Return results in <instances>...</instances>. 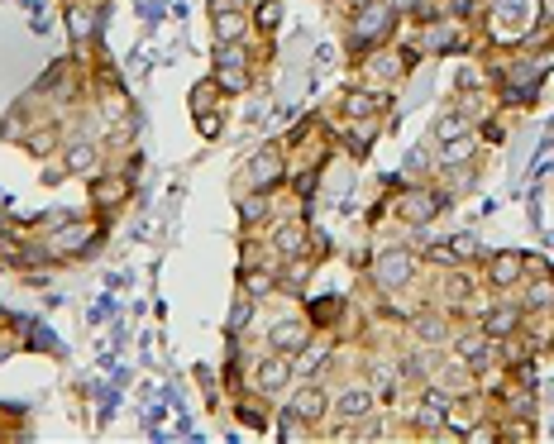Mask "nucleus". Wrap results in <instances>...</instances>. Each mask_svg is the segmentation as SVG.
<instances>
[{
    "instance_id": "cd10ccee",
    "label": "nucleus",
    "mask_w": 554,
    "mask_h": 444,
    "mask_svg": "<svg viewBox=\"0 0 554 444\" xmlns=\"http://www.w3.org/2000/svg\"><path fill=\"white\" fill-rule=\"evenodd\" d=\"M215 87L230 91V96H239V91L254 87V81H249V67H215Z\"/></svg>"
},
{
    "instance_id": "c9c22d12",
    "label": "nucleus",
    "mask_w": 554,
    "mask_h": 444,
    "mask_svg": "<svg viewBox=\"0 0 554 444\" xmlns=\"http://www.w3.org/2000/svg\"><path fill=\"white\" fill-rule=\"evenodd\" d=\"M426 259H430V263H440V268H455V263H459V253L449 249V244H435V249H426Z\"/></svg>"
},
{
    "instance_id": "72a5a7b5",
    "label": "nucleus",
    "mask_w": 554,
    "mask_h": 444,
    "mask_svg": "<svg viewBox=\"0 0 554 444\" xmlns=\"http://www.w3.org/2000/svg\"><path fill=\"white\" fill-rule=\"evenodd\" d=\"M215 67H249L244 43H221V48H215Z\"/></svg>"
},
{
    "instance_id": "f8f14e48",
    "label": "nucleus",
    "mask_w": 554,
    "mask_h": 444,
    "mask_svg": "<svg viewBox=\"0 0 554 444\" xmlns=\"http://www.w3.org/2000/svg\"><path fill=\"white\" fill-rule=\"evenodd\" d=\"M211 29H215V43H244V10H234V0H215L211 5Z\"/></svg>"
},
{
    "instance_id": "ea45409f",
    "label": "nucleus",
    "mask_w": 554,
    "mask_h": 444,
    "mask_svg": "<svg viewBox=\"0 0 554 444\" xmlns=\"http://www.w3.org/2000/svg\"><path fill=\"white\" fill-rule=\"evenodd\" d=\"M239 420H244V425H254V430H268V420L254 411V406H239Z\"/></svg>"
},
{
    "instance_id": "6e6552de",
    "label": "nucleus",
    "mask_w": 554,
    "mask_h": 444,
    "mask_svg": "<svg viewBox=\"0 0 554 444\" xmlns=\"http://www.w3.org/2000/svg\"><path fill=\"white\" fill-rule=\"evenodd\" d=\"M440 211H445V192H407L397 201V215L407 220V225H416V230L430 225Z\"/></svg>"
},
{
    "instance_id": "39448f33",
    "label": "nucleus",
    "mask_w": 554,
    "mask_h": 444,
    "mask_svg": "<svg viewBox=\"0 0 554 444\" xmlns=\"http://www.w3.org/2000/svg\"><path fill=\"white\" fill-rule=\"evenodd\" d=\"M421 48H426V53H464V20H449V14L426 20Z\"/></svg>"
},
{
    "instance_id": "5701e85b",
    "label": "nucleus",
    "mask_w": 554,
    "mask_h": 444,
    "mask_svg": "<svg viewBox=\"0 0 554 444\" xmlns=\"http://www.w3.org/2000/svg\"><path fill=\"white\" fill-rule=\"evenodd\" d=\"M468 129H474V119H468V110L459 106V110H445V115H440V125H435V139L449 144V139H459V134H468Z\"/></svg>"
},
{
    "instance_id": "ddd939ff",
    "label": "nucleus",
    "mask_w": 554,
    "mask_h": 444,
    "mask_svg": "<svg viewBox=\"0 0 554 444\" xmlns=\"http://www.w3.org/2000/svg\"><path fill=\"white\" fill-rule=\"evenodd\" d=\"M254 383H258V392H263V397H277V392L292 383V358L282 354V349H273V354H268L263 364H258Z\"/></svg>"
},
{
    "instance_id": "c03bdc74",
    "label": "nucleus",
    "mask_w": 554,
    "mask_h": 444,
    "mask_svg": "<svg viewBox=\"0 0 554 444\" xmlns=\"http://www.w3.org/2000/svg\"><path fill=\"white\" fill-rule=\"evenodd\" d=\"M549 24H554V20H549Z\"/></svg>"
},
{
    "instance_id": "e433bc0d",
    "label": "nucleus",
    "mask_w": 554,
    "mask_h": 444,
    "mask_svg": "<svg viewBox=\"0 0 554 444\" xmlns=\"http://www.w3.org/2000/svg\"><path fill=\"white\" fill-rule=\"evenodd\" d=\"M502 435V425H474V430H464V439H474V444H493Z\"/></svg>"
},
{
    "instance_id": "f704fd0d",
    "label": "nucleus",
    "mask_w": 554,
    "mask_h": 444,
    "mask_svg": "<svg viewBox=\"0 0 554 444\" xmlns=\"http://www.w3.org/2000/svg\"><path fill=\"white\" fill-rule=\"evenodd\" d=\"M449 249L459 253V263H468V259H488V253L478 249V239H468V234H455V239H449Z\"/></svg>"
},
{
    "instance_id": "4c0bfd02",
    "label": "nucleus",
    "mask_w": 554,
    "mask_h": 444,
    "mask_svg": "<svg viewBox=\"0 0 554 444\" xmlns=\"http://www.w3.org/2000/svg\"><path fill=\"white\" fill-rule=\"evenodd\" d=\"M53 139H58L53 129H39V134H29L24 144H29V153H48V148H53Z\"/></svg>"
},
{
    "instance_id": "a211bd4d",
    "label": "nucleus",
    "mask_w": 554,
    "mask_h": 444,
    "mask_svg": "<svg viewBox=\"0 0 554 444\" xmlns=\"http://www.w3.org/2000/svg\"><path fill=\"white\" fill-rule=\"evenodd\" d=\"M340 110H344L349 119H378V110H382V96H373V91L354 87V91H344V96H340Z\"/></svg>"
},
{
    "instance_id": "4468645a",
    "label": "nucleus",
    "mask_w": 554,
    "mask_h": 444,
    "mask_svg": "<svg viewBox=\"0 0 554 444\" xmlns=\"http://www.w3.org/2000/svg\"><path fill=\"white\" fill-rule=\"evenodd\" d=\"M449 425V397L440 387H426L421 392V406H416V430H426V435H435V430H445Z\"/></svg>"
},
{
    "instance_id": "37998d69",
    "label": "nucleus",
    "mask_w": 554,
    "mask_h": 444,
    "mask_svg": "<svg viewBox=\"0 0 554 444\" xmlns=\"http://www.w3.org/2000/svg\"><path fill=\"white\" fill-rule=\"evenodd\" d=\"M325 5H334V0H325Z\"/></svg>"
},
{
    "instance_id": "f3484780",
    "label": "nucleus",
    "mask_w": 554,
    "mask_h": 444,
    "mask_svg": "<svg viewBox=\"0 0 554 444\" xmlns=\"http://www.w3.org/2000/svg\"><path fill=\"white\" fill-rule=\"evenodd\" d=\"M62 167L72 177H100V148L96 144H72L62 153Z\"/></svg>"
},
{
    "instance_id": "bb28decb",
    "label": "nucleus",
    "mask_w": 554,
    "mask_h": 444,
    "mask_svg": "<svg viewBox=\"0 0 554 444\" xmlns=\"http://www.w3.org/2000/svg\"><path fill=\"white\" fill-rule=\"evenodd\" d=\"M268 215H273V201H268V192H249L239 201V220H244V225H258V220H268Z\"/></svg>"
},
{
    "instance_id": "1a4fd4ad",
    "label": "nucleus",
    "mask_w": 554,
    "mask_h": 444,
    "mask_svg": "<svg viewBox=\"0 0 554 444\" xmlns=\"http://www.w3.org/2000/svg\"><path fill=\"white\" fill-rule=\"evenodd\" d=\"M526 253H488V282L497 292H512V287L526 282Z\"/></svg>"
},
{
    "instance_id": "b1692460",
    "label": "nucleus",
    "mask_w": 554,
    "mask_h": 444,
    "mask_svg": "<svg viewBox=\"0 0 554 444\" xmlns=\"http://www.w3.org/2000/svg\"><path fill=\"white\" fill-rule=\"evenodd\" d=\"M91 29H96L91 5H67V33H72V43H87Z\"/></svg>"
},
{
    "instance_id": "9d476101",
    "label": "nucleus",
    "mask_w": 554,
    "mask_h": 444,
    "mask_svg": "<svg viewBox=\"0 0 554 444\" xmlns=\"http://www.w3.org/2000/svg\"><path fill=\"white\" fill-rule=\"evenodd\" d=\"M455 358L468 368V373H483V368H493L497 364V339H488V335H464L459 345H455Z\"/></svg>"
},
{
    "instance_id": "423d86ee",
    "label": "nucleus",
    "mask_w": 554,
    "mask_h": 444,
    "mask_svg": "<svg viewBox=\"0 0 554 444\" xmlns=\"http://www.w3.org/2000/svg\"><path fill=\"white\" fill-rule=\"evenodd\" d=\"M521 320H526V311H521V301H497V306H488V311H483V335L488 339H516L521 335Z\"/></svg>"
},
{
    "instance_id": "2f4dec72",
    "label": "nucleus",
    "mask_w": 554,
    "mask_h": 444,
    "mask_svg": "<svg viewBox=\"0 0 554 444\" xmlns=\"http://www.w3.org/2000/svg\"><path fill=\"white\" fill-rule=\"evenodd\" d=\"M277 20H282V5H277V0H258V5H254V24H258L263 33H273Z\"/></svg>"
},
{
    "instance_id": "7ed1b4c3",
    "label": "nucleus",
    "mask_w": 554,
    "mask_h": 444,
    "mask_svg": "<svg viewBox=\"0 0 554 444\" xmlns=\"http://www.w3.org/2000/svg\"><path fill=\"white\" fill-rule=\"evenodd\" d=\"M282 177H287V163H282V148L277 144H268L254 153V163L244 167V182L254 186V192H277Z\"/></svg>"
},
{
    "instance_id": "aec40b11",
    "label": "nucleus",
    "mask_w": 554,
    "mask_h": 444,
    "mask_svg": "<svg viewBox=\"0 0 554 444\" xmlns=\"http://www.w3.org/2000/svg\"><path fill=\"white\" fill-rule=\"evenodd\" d=\"M554 301V272L545 268V278H531L526 292H521V311H549Z\"/></svg>"
},
{
    "instance_id": "0eeeda50",
    "label": "nucleus",
    "mask_w": 554,
    "mask_h": 444,
    "mask_svg": "<svg viewBox=\"0 0 554 444\" xmlns=\"http://www.w3.org/2000/svg\"><path fill=\"white\" fill-rule=\"evenodd\" d=\"M411 62H416V48H411L407 58H397V53H392L388 43H378L373 53H368V62H363V72L373 77V81H382V87H392V81H401V77H407V67H411Z\"/></svg>"
},
{
    "instance_id": "2eb2a0df",
    "label": "nucleus",
    "mask_w": 554,
    "mask_h": 444,
    "mask_svg": "<svg viewBox=\"0 0 554 444\" xmlns=\"http://www.w3.org/2000/svg\"><path fill=\"white\" fill-rule=\"evenodd\" d=\"M287 411H292V416H301V420H306V425H315V420H321V416L330 411V397H325V387H321V383L311 378V383L301 387V392H292Z\"/></svg>"
},
{
    "instance_id": "20e7f679",
    "label": "nucleus",
    "mask_w": 554,
    "mask_h": 444,
    "mask_svg": "<svg viewBox=\"0 0 554 444\" xmlns=\"http://www.w3.org/2000/svg\"><path fill=\"white\" fill-rule=\"evenodd\" d=\"M96 249V230L81 225V220H67L48 234V253H58V259H81V253Z\"/></svg>"
},
{
    "instance_id": "412c9836",
    "label": "nucleus",
    "mask_w": 554,
    "mask_h": 444,
    "mask_svg": "<svg viewBox=\"0 0 554 444\" xmlns=\"http://www.w3.org/2000/svg\"><path fill=\"white\" fill-rule=\"evenodd\" d=\"M411 335L421 345H445L449 339V320L445 316H411Z\"/></svg>"
},
{
    "instance_id": "c85d7f7f",
    "label": "nucleus",
    "mask_w": 554,
    "mask_h": 444,
    "mask_svg": "<svg viewBox=\"0 0 554 444\" xmlns=\"http://www.w3.org/2000/svg\"><path fill=\"white\" fill-rule=\"evenodd\" d=\"M273 287H277V278H273L268 268H249V272H244V292L254 297V301H258V297H268Z\"/></svg>"
},
{
    "instance_id": "dca6fc26",
    "label": "nucleus",
    "mask_w": 554,
    "mask_h": 444,
    "mask_svg": "<svg viewBox=\"0 0 554 444\" xmlns=\"http://www.w3.org/2000/svg\"><path fill=\"white\" fill-rule=\"evenodd\" d=\"M268 249H273L277 259H287V263L306 259V225H301V220H287V225L268 239Z\"/></svg>"
},
{
    "instance_id": "a19ab883",
    "label": "nucleus",
    "mask_w": 554,
    "mask_h": 444,
    "mask_svg": "<svg viewBox=\"0 0 554 444\" xmlns=\"http://www.w3.org/2000/svg\"><path fill=\"white\" fill-rule=\"evenodd\" d=\"M62 177H72V173H67V167H43V186H58Z\"/></svg>"
},
{
    "instance_id": "f257e3e1",
    "label": "nucleus",
    "mask_w": 554,
    "mask_h": 444,
    "mask_svg": "<svg viewBox=\"0 0 554 444\" xmlns=\"http://www.w3.org/2000/svg\"><path fill=\"white\" fill-rule=\"evenodd\" d=\"M392 33V0H359L354 24H349V53H373Z\"/></svg>"
},
{
    "instance_id": "58836bf2",
    "label": "nucleus",
    "mask_w": 554,
    "mask_h": 444,
    "mask_svg": "<svg viewBox=\"0 0 554 444\" xmlns=\"http://www.w3.org/2000/svg\"><path fill=\"white\" fill-rule=\"evenodd\" d=\"M221 125H225V119L215 115V110H206V119H201V134H206V139H215V134H221Z\"/></svg>"
},
{
    "instance_id": "f03ea898",
    "label": "nucleus",
    "mask_w": 554,
    "mask_h": 444,
    "mask_svg": "<svg viewBox=\"0 0 554 444\" xmlns=\"http://www.w3.org/2000/svg\"><path fill=\"white\" fill-rule=\"evenodd\" d=\"M411 272H416V253L392 249V253H378L373 268H368V278H373L378 292L397 297V292H407V287H411Z\"/></svg>"
},
{
    "instance_id": "4be33fe9",
    "label": "nucleus",
    "mask_w": 554,
    "mask_h": 444,
    "mask_svg": "<svg viewBox=\"0 0 554 444\" xmlns=\"http://www.w3.org/2000/svg\"><path fill=\"white\" fill-rule=\"evenodd\" d=\"M397 387H401V373L378 358V364H373V397L378 401H397Z\"/></svg>"
},
{
    "instance_id": "79ce46f5",
    "label": "nucleus",
    "mask_w": 554,
    "mask_h": 444,
    "mask_svg": "<svg viewBox=\"0 0 554 444\" xmlns=\"http://www.w3.org/2000/svg\"><path fill=\"white\" fill-rule=\"evenodd\" d=\"M549 316H554V301H549Z\"/></svg>"
},
{
    "instance_id": "6ab92c4d",
    "label": "nucleus",
    "mask_w": 554,
    "mask_h": 444,
    "mask_svg": "<svg viewBox=\"0 0 554 444\" xmlns=\"http://www.w3.org/2000/svg\"><path fill=\"white\" fill-rule=\"evenodd\" d=\"M268 345L282 349V354H301L311 345V330L301 326V320H287V326H273V335H268Z\"/></svg>"
},
{
    "instance_id": "473e14b6",
    "label": "nucleus",
    "mask_w": 554,
    "mask_h": 444,
    "mask_svg": "<svg viewBox=\"0 0 554 444\" xmlns=\"http://www.w3.org/2000/svg\"><path fill=\"white\" fill-rule=\"evenodd\" d=\"M445 158L455 163V167H459L464 158H474V129H468V134H459V139H449V144H445Z\"/></svg>"
},
{
    "instance_id": "9b49d317",
    "label": "nucleus",
    "mask_w": 554,
    "mask_h": 444,
    "mask_svg": "<svg viewBox=\"0 0 554 444\" xmlns=\"http://www.w3.org/2000/svg\"><path fill=\"white\" fill-rule=\"evenodd\" d=\"M373 387H368V383H349V387H340V392H334V416H340V420H363L368 411H373Z\"/></svg>"
},
{
    "instance_id": "393cba45",
    "label": "nucleus",
    "mask_w": 554,
    "mask_h": 444,
    "mask_svg": "<svg viewBox=\"0 0 554 444\" xmlns=\"http://www.w3.org/2000/svg\"><path fill=\"white\" fill-rule=\"evenodd\" d=\"M373 139H378V125H373V119H354V125L344 129V144H349V153H354V158H363Z\"/></svg>"
},
{
    "instance_id": "a878e982",
    "label": "nucleus",
    "mask_w": 554,
    "mask_h": 444,
    "mask_svg": "<svg viewBox=\"0 0 554 444\" xmlns=\"http://www.w3.org/2000/svg\"><path fill=\"white\" fill-rule=\"evenodd\" d=\"M468 301H474V282H468L464 272H455V278H445V306H449V311H464Z\"/></svg>"
},
{
    "instance_id": "c756f323",
    "label": "nucleus",
    "mask_w": 554,
    "mask_h": 444,
    "mask_svg": "<svg viewBox=\"0 0 554 444\" xmlns=\"http://www.w3.org/2000/svg\"><path fill=\"white\" fill-rule=\"evenodd\" d=\"M497 439H502V444H507V439H512V444H526V439H535V420H531V416H512L507 425H502Z\"/></svg>"
},
{
    "instance_id": "7c9ffc66",
    "label": "nucleus",
    "mask_w": 554,
    "mask_h": 444,
    "mask_svg": "<svg viewBox=\"0 0 554 444\" xmlns=\"http://www.w3.org/2000/svg\"><path fill=\"white\" fill-rule=\"evenodd\" d=\"M254 326V297H234V311H230V330H249Z\"/></svg>"
}]
</instances>
